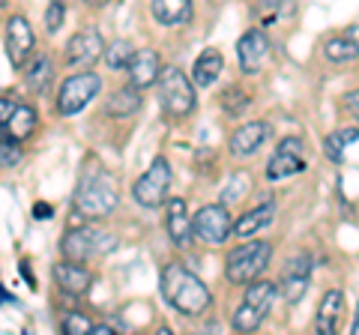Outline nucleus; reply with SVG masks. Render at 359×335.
Wrapping results in <instances>:
<instances>
[{
	"label": "nucleus",
	"instance_id": "nucleus-1",
	"mask_svg": "<svg viewBox=\"0 0 359 335\" xmlns=\"http://www.w3.org/2000/svg\"><path fill=\"white\" fill-rule=\"evenodd\" d=\"M159 287H162L165 303L174 311H180V315H186V317L204 315V311L210 308V303H212L210 287L201 282L192 270H186V266H180V264L165 266Z\"/></svg>",
	"mask_w": 359,
	"mask_h": 335
},
{
	"label": "nucleus",
	"instance_id": "nucleus-2",
	"mask_svg": "<svg viewBox=\"0 0 359 335\" xmlns=\"http://www.w3.org/2000/svg\"><path fill=\"white\" fill-rule=\"evenodd\" d=\"M278 294H282V290H278L276 282H257L255 278L252 285H245V296H243L240 308L233 311L231 327L237 332H255L266 320L269 308H273Z\"/></svg>",
	"mask_w": 359,
	"mask_h": 335
},
{
	"label": "nucleus",
	"instance_id": "nucleus-3",
	"mask_svg": "<svg viewBox=\"0 0 359 335\" xmlns=\"http://www.w3.org/2000/svg\"><path fill=\"white\" fill-rule=\"evenodd\" d=\"M269 258H273V245L264 240H252L237 245L233 252H228V261H224V275H228L231 285H252L257 275H261Z\"/></svg>",
	"mask_w": 359,
	"mask_h": 335
},
{
	"label": "nucleus",
	"instance_id": "nucleus-4",
	"mask_svg": "<svg viewBox=\"0 0 359 335\" xmlns=\"http://www.w3.org/2000/svg\"><path fill=\"white\" fill-rule=\"evenodd\" d=\"M195 81H189L183 69L177 66H165L159 75V99L168 117L183 120L195 111Z\"/></svg>",
	"mask_w": 359,
	"mask_h": 335
},
{
	"label": "nucleus",
	"instance_id": "nucleus-5",
	"mask_svg": "<svg viewBox=\"0 0 359 335\" xmlns=\"http://www.w3.org/2000/svg\"><path fill=\"white\" fill-rule=\"evenodd\" d=\"M117 189L114 183L108 180L102 174H93V177H84L81 186L75 192V210L84 213L87 219H102V216H111L117 210Z\"/></svg>",
	"mask_w": 359,
	"mask_h": 335
},
{
	"label": "nucleus",
	"instance_id": "nucleus-6",
	"mask_svg": "<svg viewBox=\"0 0 359 335\" xmlns=\"http://www.w3.org/2000/svg\"><path fill=\"white\" fill-rule=\"evenodd\" d=\"M117 249V240L111 237V233H102V231H96V228H72L69 233L63 237L60 242V252H63V258L66 261H75V264H81L87 258H96V254H108V252H114Z\"/></svg>",
	"mask_w": 359,
	"mask_h": 335
},
{
	"label": "nucleus",
	"instance_id": "nucleus-7",
	"mask_svg": "<svg viewBox=\"0 0 359 335\" xmlns=\"http://www.w3.org/2000/svg\"><path fill=\"white\" fill-rule=\"evenodd\" d=\"M99 81L96 72H78V75H69L66 81L60 84V93H57V114L60 117H75L78 111H84L90 102H93V96L99 93Z\"/></svg>",
	"mask_w": 359,
	"mask_h": 335
},
{
	"label": "nucleus",
	"instance_id": "nucleus-8",
	"mask_svg": "<svg viewBox=\"0 0 359 335\" xmlns=\"http://www.w3.org/2000/svg\"><path fill=\"white\" fill-rule=\"evenodd\" d=\"M192 225H195V240L204 245H222L233 233V221L224 204H204L192 216Z\"/></svg>",
	"mask_w": 359,
	"mask_h": 335
},
{
	"label": "nucleus",
	"instance_id": "nucleus-9",
	"mask_svg": "<svg viewBox=\"0 0 359 335\" xmlns=\"http://www.w3.org/2000/svg\"><path fill=\"white\" fill-rule=\"evenodd\" d=\"M168 189H171V165L168 159H156L147 171H144L132 186V198L138 200L141 207H159L168 198Z\"/></svg>",
	"mask_w": 359,
	"mask_h": 335
},
{
	"label": "nucleus",
	"instance_id": "nucleus-10",
	"mask_svg": "<svg viewBox=\"0 0 359 335\" xmlns=\"http://www.w3.org/2000/svg\"><path fill=\"white\" fill-rule=\"evenodd\" d=\"M309 282H311V258L309 254H297L290 258L282 270V278H278V290H282L285 303L297 306L309 290Z\"/></svg>",
	"mask_w": 359,
	"mask_h": 335
},
{
	"label": "nucleus",
	"instance_id": "nucleus-11",
	"mask_svg": "<svg viewBox=\"0 0 359 335\" xmlns=\"http://www.w3.org/2000/svg\"><path fill=\"white\" fill-rule=\"evenodd\" d=\"M33 30H30V21L25 15H9L6 18V57L9 63L15 66V69H21L30 54H33Z\"/></svg>",
	"mask_w": 359,
	"mask_h": 335
},
{
	"label": "nucleus",
	"instance_id": "nucleus-12",
	"mask_svg": "<svg viewBox=\"0 0 359 335\" xmlns=\"http://www.w3.org/2000/svg\"><path fill=\"white\" fill-rule=\"evenodd\" d=\"M99 57H105V39H102V33H96V30L75 33L69 39V46H66V60H69V66H75V69H90Z\"/></svg>",
	"mask_w": 359,
	"mask_h": 335
},
{
	"label": "nucleus",
	"instance_id": "nucleus-13",
	"mask_svg": "<svg viewBox=\"0 0 359 335\" xmlns=\"http://www.w3.org/2000/svg\"><path fill=\"white\" fill-rule=\"evenodd\" d=\"M299 171H306V162H302V141L299 138L278 141L273 159L266 165V177L269 180H285V177H294Z\"/></svg>",
	"mask_w": 359,
	"mask_h": 335
},
{
	"label": "nucleus",
	"instance_id": "nucleus-14",
	"mask_svg": "<svg viewBox=\"0 0 359 335\" xmlns=\"http://www.w3.org/2000/svg\"><path fill=\"white\" fill-rule=\"evenodd\" d=\"M237 57H240V66L245 75H255L261 72L264 60L269 57V39L264 30H249L243 33L240 42H237Z\"/></svg>",
	"mask_w": 359,
	"mask_h": 335
},
{
	"label": "nucleus",
	"instance_id": "nucleus-15",
	"mask_svg": "<svg viewBox=\"0 0 359 335\" xmlns=\"http://www.w3.org/2000/svg\"><path fill=\"white\" fill-rule=\"evenodd\" d=\"M162 60H159V54H156L153 48H138L135 51V57L129 63V84L132 87H138V90H144V87H150V84H159V75H162Z\"/></svg>",
	"mask_w": 359,
	"mask_h": 335
},
{
	"label": "nucleus",
	"instance_id": "nucleus-16",
	"mask_svg": "<svg viewBox=\"0 0 359 335\" xmlns=\"http://www.w3.org/2000/svg\"><path fill=\"white\" fill-rule=\"evenodd\" d=\"M54 282H57V287L63 290V294H69V296H84L90 285H93V273L84 270L81 264H75V261H63V264H54Z\"/></svg>",
	"mask_w": 359,
	"mask_h": 335
},
{
	"label": "nucleus",
	"instance_id": "nucleus-17",
	"mask_svg": "<svg viewBox=\"0 0 359 335\" xmlns=\"http://www.w3.org/2000/svg\"><path fill=\"white\" fill-rule=\"evenodd\" d=\"M165 225H168V237H171V242L180 245V249H186V245L195 240V225H192V219H189V213H186V200L183 198L168 200Z\"/></svg>",
	"mask_w": 359,
	"mask_h": 335
},
{
	"label": "nucleus",
	"instance_id": "nucleus-18",
	"mask_svg": "<svg viewBox=\"0 0 359 335\" xmlns=\"http://www.w3.org/2000/svg\"><path fill=\"white\" fill-rule=\"evenodd\" d=\"M269 123L264 120H252V123H245V126H240L237 132L231 135V153L233 156H252L264 147V141L269 138Z\"/></svg>",
	"mask_w": 359,
	"mask_h": 335
},
{
	"label": "nucleus",
	"instance_id": "nucleus-19",
	"mask_svg": "<svg viewBox=\"0 0 359 335\" xmlns=\"http://www.w3.org/2000/svg\"><path fill=\"white\" fill-rule=\"evenodd\" d=\"M150 13L162 27H177L192 21L195 4L192 0H150Z\"/></svg>",
	"mask_w": 359,
	"mask_h": 335
},
{
	"label": "nucleus",
	"instance_id": "nucleus-20",
	"mask_svg": "<svg viewBox=\"0 0 359 335\" xmlns=\"http://www.w3.org/2000/svg\"><path fill=\"white\" fill-rule=\"evenodd\" d=\"M341 308H344V296L341 290H327L318 306V315H314V332L320 335H332L339 329V320H341Z\"/></svg>",
	"mask_w": 359,
	"mask_h": 335
},
{
	"label": "nucleus",
	"instance_id": "nucleus-21",
	"mask_svg": "<svg viewBox=\"0 0 359 335\" xmlns=\"http://www.w3.org/2000/svg\"><path fill=\"white\" fill-rule=\"evenodd\" d=\"M36 126H39V114H36V111H33L30 105H18L13 120L4 126V135L21 144V141H27L33 132H36Z\"/></svg>",
	"mask_w": 359,
	"mask_h": 335
},
{
	"label": "nucleus",
	"instance_id": "nucleus-22",
	"mask_svg": "<svg viewBox=\"0 0 359 335\" xmlns=\"http://www.w3.org/2000/svg\"><path fill=\"white\" fill-rule=\"evenodd\" d=\"M222 69H224L222 54H219L216 48H207V51L195 60V66H192V81H195V87H210V84H216V78L222 75Z\"/></svg>",
	"mask_w": 359,
	"mask_h": 335
},
{
	"label": "nucleus",
	"instance_id": "nucleus-23",
	"mask_svg": "<svg viewBox=\"0 0 359 335\" xmlns=\"http://www.w3.org/2000/svg\"><path fill=\"white\" fill-rule=\"evenodd\" d=\"M273 213H276V204L273 200H266V204L249 210V213H243V219L233 225V233L237 237H255L261 228H266L269 221H273Z\"/></svg>",
	"mask_w": 359,
	"mask_h": 335
},
{
	"label": "nucleus",
	"instance_id": "nucleus-24",
	"mask_svg": "<svg viewBox=\"0 0 359 335\" xmlns=\"http://www.w3.org/2000/svg\"><path fill=\"white\" fill-rule=\"evenodd\" d=\"M138 108H141V90H138V87H132V84L123 87V90H117L114 96L108 99V114L117 117V120L132 117Z\"/></svg>",
	"mask_w": 359,
	"mask_h": 335
},
{
	"label": "nucleus",
	"instance_id": "nucleus-25",
	"mask_svg": "<svg viewBox=\"0 0 359 335\" xmlns=\"http://www.w3.org/2000/svg\"><path fill=\"white\" fill-rule=\"evenodd\" d=\"M51 78H54V66H51V60L45 57V54H39V57L30 63V69L25 72V81H27V87L33 93H45V90H48Z\"/></svg>",
	"mask_w": 359,
	"mask_h": 335
},
{
	"label": "nucleus",
	"instance_id": "nucleus-26",
	"mask_svg": "<svg viewBox=\"0 0 359 335\" xmlns=\"http://www.w3.org/2000/svg\"><path fill=\"white\" fill-rule=\"evenodd\" d=\"M323 54H327V60H332V63H351V60L359 57V48L344 36V33H339V36L327 39V46H323Z\"/></svg>",
	"mask_w": 359,
	"mask_h": 335
},
{
	"label": "nucleus",
	"instance_id": "nucleus-27",
	"mask_svg": "<svg viewBox=\"0 0 359 335\" xmlns=\"http://www.w3.org/2000/svg\"><path fill=\"white\" fill-rule=\"evenodd\" d=\"M132 57H135V51H132V46H129L126 39H117V42H111V46H108V51H105V60H108V66H111V69H129Z\"/></svg>",
	"mask_w": 359,
	"mask_h": 335
},
{
	"label": "nucleus",
	"instance_id": "nucleus-28",
	"mask_svg": "<svg viewBox=\"0 0 359 335\" xmlns=\"http://www.w3.org/2000/svg\"><path fill=\"white\" fill-rule=\"evenodd\" d=\"M63 332L66 335H90L93 332V320H90L87 315H81V311H66L63 315Z\"/></svg>",
	"mask_w": 359,
	"mask_h": 335
},
{
	"label": "nucleus",
	"instance_id": "nucleus-29",
	"mask_svg": "<svg viewBox=\"0 0 359 335\" xmlns=\"http://www.w3.org/2000/svg\"><path fill=\"white\" fill-rule=\"evenodd\" d=\"M63 18H66V4L63 0H51L48 9H45V30L57 33L63 27Z\"/></svg>",
	"mask_w": 359,
	"mask_h": 335
},
{
	"label": "nucleus",
	"instance_id": "nucleus-30",
	"mask_svg": "<svg viewBox=\"0 0 359 335\" xmlns=\"http://www.w3.org/2000/svg\"><path fill=\"white\" fill-rule=\"evenodd\" d=\"M245 102H249V96H245L240 87H231V90H224V96H222V105L228 108V114H240Z\"/></svg>",
	"mask_w": 359,
	"mask_h": 335
},
{
	"label": "nucleus",
	"instance_id": "nucleus-31",
	"mask_svg": "<svg viewBox=\"0 0 359 335\" xmlns=\"http://www.w3.org/2000/svg\"><path fill=\"white\" fill-rule=\"evenodd\" d=\"M0 159H4V168H15V165L21 162L18 141H13V138L4 135V144H0Z\"/></svg>",
	"mask_w": 359,
	"mask_h": 335
},
{
	"label": "nucleus",
	"instance_id": "nucleus-32",
	"mask_svg": "<svg viewBox=\"0 0 359 335\" xmlns=\"http://www.w3.org/2000/svg\"><path fill=\"white\" fill-rule=\"evenodd\" d=\"M344 147H347V144L341 141L339 132H332V135L323 138V150H327V156H330L332 162H339V159H341V150H344Z\"/></svg>",
	"mask_w": 359,
	"mask_h": 335
},
{
	"label": "nucleus",
	"instance_id": "nucleus-33",
	"mask_svg": "<svg viewBox=\"0 0 359 335\" xmlns=\"http://www.w3.org/2000/svg\"><path fill=\"white\" fill-rule=\"evenodd\" d=\"M15 102H13V99H9V93L4 96V99H0V126H6V123L9 120H13V114H15Z\"/></svg>",
	"mask_w": 359,
	"mask_h": 335
},
{
	"label": "nucleus",
	"instance_id": "nucleus-34",
	"mask_svg": "<svg viewBox=\"0 0 359 335\" xmlns=\"http://www.w3.org/2000/svg\"><path fill=\"white\" fill-rule=\"evenodd\" d=\"M344 105H347V111H351V114L359 120V90H351V93H347Z\"/></svg>",
	"mask_w": 359,
	"mask_h": 335
},
{
	"label": "nucleus",
	"instance_id": "nucleus-35",
	"mask_svg": "<svg viewBox=\"0 0 359 335\" xmlns=\"http://www.w3.org/2000/svg\"><path fill=\"white\" fill-rule=\"evenodd\" d=\"M341 33H344V36H347V39H351V42H353V46L359 48V25H351V27H344Z\"/></svg>",
	"mask_w": 359,
	"mask_h": 335
},
{
	"label": "nucleus",
	"instance_id": "nucleus-36",
	"mask_svg": "<svg viewBox=\"0 0 359 335\" xmlns=\"http://www.w3.org/2000/svg\"><path fill=\"white\" fill-rule=\"evenodd\" d=\"M33 216H39V219H51V207H48V204H36V207H33Z\"/></svg>",
	"mask_w": 359,
	"mask_h": 335
},
{
	"label": "nucleus",
	"instance_id": "nucleus-37",
	"mask_svg": "<svg viewBox=\"0 0 359 335\" xmlns=\"http://www.w3.org/2000/svg\"><path fill=\"white\" fill-rule=\"evenodd\" d=\"M90 335H114V329L105 327V323H93V332Z\"/></svg>",
	"mask_w": 359,
	"mask_h": 335
},
{
	"label": "nucleus",
	"instance_id": "nucleus-38",
	"mask_svg": "<svg viewBox=\"0 0 359 335\" xmlns=\"http://www.w3.org/2000/svg\"><path fill=\"white\" fill-rule=\"evenodd\" d=\"M351 332L359 335V306H356V317H353V323H351Z\"/></svg>",
	"mask_w": 359,
	"mask_h": 335
}]
</instances>
